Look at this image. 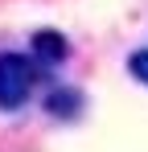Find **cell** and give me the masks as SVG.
Returning a JSON list of instances; mask_svg holds the SVG:
<instances>
[{
	"label": "cell",
	"instance_id": "cell-1",
	"mask_svg": "<svg viewBox=\"0 0 148 152\" xmlns=\"http://www.w3.org/2000/svg\"><path fill=\"white\" fill-rule=\"evenodd\" d=\"M33 86H37V58H29V53H0V111L25 107Z\"/></svg>",
	"mask_w": 148,
	"mask_h": 152
},
{
	"label": "cell",
	"instance_id": "cell-2",
	"mask_svg": "<svg viewBox=\"0 0 148 152\" xmlns=\"http://www.w3.org/2000/svg\"><path fill=\"white\" fill-rule=\"evenodd\" d=\"M33 58H37V66H58L70 58V45L58 29H41V33H33Z\"/></svg>",
	"mask_w": 148,
	"mask_h": 152
},
{
	"label": "cell",
	"instance_id": "cell-3",
	"mask_svg": "<svg viewBox=\"0 0 148 152\" xmlns=\"http://www.w3.org/2000/svg\"><path fill=\"white\" fill-rule=\"evenodd\" d=\"M78 107H82V95L70 91V86H53V91L45 95V111H49V115H58V119L78 115Z\"/></svg>",
	"mask_w": 148,
	"mask_h": 152
},
{
	"label": "cell",
	"instance_id": "cell-4",
	"mask_svg": "<svg viewBox=\"0 0 148 152\" xmlns=\"http://www.w3.org/2000/svg\"><path fill=\"white\" fill-rule=\"evenodd\" d=\"M127 70H132V78H140L148 86V50H136L132 58H127Z\"/></svg>",
	"mask_w": 148,
	"mask_h": 152
}]
</instances>
